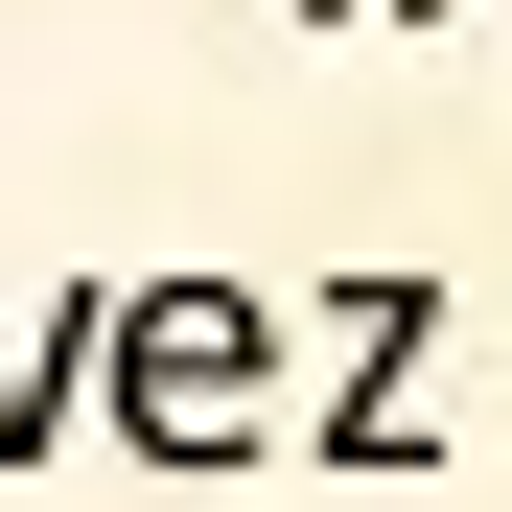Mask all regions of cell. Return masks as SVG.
<instances>
[{
	"label": "cell",
	"instance_id": "cell-1",
	"mask_svg": "<svg viewBox=\"0 0 512 512\" xmlns=\"http://www.w3.org/2000/svg\"><path fill=\"white\" fill-rule=\"evenodd\" d=\"M94 419L163 466V489H233V466H280V303L256 280H117L94 303Z\"/></svg>",
	"mask_w": 512,
	"mask_h": 512
},
{
	"label": "cell",
	"instance_id": "cell-2",
	"mask_svg": "<svg viewBox=\"0 0 512 512\" xmlns=\"http://www.w3.org/2000/svg\"><path fill=\"white\" fill-rule=\"evenodd\" d=\"M326 350H350V373H326V396L280 419V443H326V466H443V419H419V350H443V280H419V256H373V280L326 303Z\"/></svg>",
	"mask_w": 512,
	"mask_h": 512
},
{
	"label": "cell",
	"instance_id": "cell-3",
	"mask_svg": "<svg viewBox=\"0 0 512 512\" xmlns=\"http://www.w3.org/2000/svg\"><path fill=\"white\" fill-rule=\"evenodd\" d=\"M94 303H117V280H70V303H0V466H47L70 419H94Z\"/></svg>",
	"mask_w": 512,
	"mask_h": 512
},
{
	"label": "cell",
	"instance_id": "cell-4",
	"mask_svg": "<svg viewBox=\"0 0 512 512\" xmlns=\"http://www.w3.org/2000/svg\"><path fill=\"white\" fill-rule=\"evenodd\" d=\"M373 24H512V0H373Z\"/></svg>",
	"mask_w": 512,
	"mask_h": 512
},
{
	"label": "cell",
	"instance_id": "cell-5",
	"mask_svg": "<svg viewBox=\"0 0 512 512\" xmlns=\"http://www.w3.org/2000/svg\"><path fill=\"white\" fill-rule=\"evenodd\" d=\"M303 24H373V0H303Z\"/></svg>",
	"mask_w": 512,
	"mask_h": 512
}]
</instances>
